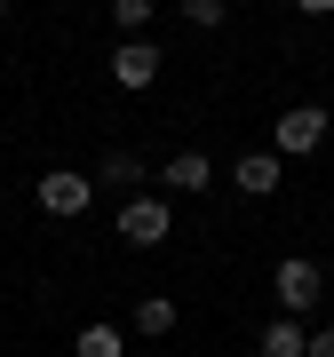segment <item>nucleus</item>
Returning <instances> with one entry per match:
<instances>
[{"label":"nucleus","instance_id":"f257e3e1","mask_svg":"<svg viewBox=\"0 0 334 357\" xmlns=\"http://www.w3.org/2000/svg\"><path fill=\"white\" fill-rule=\"evenodd\" d=\"M270 286H279V310H286V318H303V310H319V294H326V270L310 262V255H286L279 270H270Z\"/></svg>","mask_w":334,"mask_h":357},{"label":"nucleus","instance_id":"f03ea898","mask_svg":"<svg viewBox=\"0 0 334 357\" xmlns=\"http://www.w3.org/2000/svg\"><path fill=\"white\" fill-rule=\"evenodd\" d=\"M88 206H96V175H72V167H48V175H40V215L72 222V215H88Z\"/></svg>","mask_w":334,"mask_h":357},{"label":"nucleus","instance_id":"7ed1b4c3","mask_svg":"<svg viewBox=\"0 0 334 357\" xmlns=\"http://www.w3.org/2000/svg\"><path fill=\"white\" fill-rule=\"evenodd\" d=\"M319 143H326V112H319V103L279 112V128H270V151H279V159H310Z\"/></svg>","mask_w":334,"mask_h":357},{"label":"nucleus","instance_id":"20e7f679","mask_svg":"<svg viewBox=\"0 0 334 357\" xmlns=\"http://www.w3.org/2000/svg\"><path fill=\"white\" fill-rule=\"evenodd\" d=\"M112 79H119V88H128V96H143V88H159V48H152V40H119V48H112Z\"/></svg>","mask_w":334,"mask_h":357},{"label":"nucleus","instance_id":"39448f33","mask_svg":"<svg viewBox=\"0 0 334 357\" xmlns=\"http://www.w3.org/2000/svg\"><path fill=\"white\" fill-rule=\"evenodd\" d=\"M167 230H175L167 222V199H128L119 206V238L128 246H167Z\"/></svg>","mask_w":334,"mask_h":357},{"label":"nucleus","instance_id":"423d86ee","mask_svg":"<svg viewBox=\"0 0 334 357\" xmlns=\"http://www.w3.org/2000/svg\"><path fill=\"white\" fill-rule=\"evenodd\" d=\"M159 183L175 199H199V191H215V167H207V151H175V159L159 167Z\"/></svg>","mask_w":334,"mask_h":357},{"label":"nucleus","instance_id":"0eeeda50","mask_svg":"<svg viewBox=\"0 0 334 357\" xmlns=\"http://www.w3.org/2000/svg\"><path fill=\"white\" fill-rule=\"evenodd\" d=\"M231 183H239L247 199H270V191L286 183V159H279V151H247V159L231 167Z\"/></svg>","mask_w":334,"mask_h":357},{"label":"nucleus","instance_id":"6e6552de","mask_svg":"<svg viewBox=\"0 0 334 357\" xmlns=\"http://www.w3.org/2000/svg\"><path fill=\"white\" fill-rule=\"evenodd\" d=\"M303 349H310L303 318H270V326L255 333V357H303Z\"/></svg>","mask_w":334,"mask_h":357},{"label":"nucleus","instance_id":"1a4fd4ad","mask_svg":"<svg viewBox=\"0 0 334 357\" xmlns=\"http://www.w3.org/2000/svg\"><path fill=\"white\" fill-rule=\"evenodd\" d=\"M119 349H128V333H119L112 318H96V326L72 333V357H119Z\"/></svg>","mask_w":334,"mask_h":357},{"label":"nucleus","instance_id":"9d476101","mask_svg":"<svg viewBox=\"0 0 334 357\" xmlns=\"http://www.w3.org/2000/svg\"><path fill=\"white\" fill-rule=\"evenodd\" d=\"M136 333H152V342L175 333V302H167V294H143V302H136Z\"/></svg>","mask_w":334,"mask_h":357},{"label":"nucleus","instance_id":"9b49d317","mask_svg":"<svg viewBox=\"0 0 334 357\" xmlns=\"http://www.w3.org/2000/svg\"><path fill=\"white\" fill-rule=\"evenodd\" d=\"M96 183H143V159H136V151H103Z\"/></svg>","mask_w":334,"mask_h":357},{"label":"nucleus","instance_id":"f8f14e48","mask_svg":"<svg viewBox=\"0 0 334 357\" xmlns=\"http://www.w3.org/2000/svg\"><path fill=\"white\" fill-rule=\"evenodd\" d=\"M183 16H191V24H199V32H215V24H223V16H231V0H183Z\"/></svg>","mask_w":334,"mask_h":357},{"label":"nucleus","instance_id":"ddd939ff","mask_svg":"<svg viewBox=\"0 0 334 357\" xmlns=\"http://www.w3.org/2000/svg\"><path fill=\"white\" fill-rule=\"evenodd\" d=\"M112 24L119 32H143V24H152V0H112Z\"/></svg>","mask_w":334,"mask_h":357},{"label":"nucleus","instance_id":"4468645a","mask_svg":"<svg viewBox=\"0 0 334 357\" xmlns=\"http://www.w3.org/2000/svg\"><path fill=\"white\" fill-rule=\"evenodd\" d=\"M303 357H334V326H326V333H310V349H303Z\"/></svg>","mask_w":334,"mask_h":357},{"label":"nucleus","instance_id":"2eb2a0df","mask_svg":"<svg viewBox=\"0 0 334 357\" xmlns=\"http://www.w3.org/2000/svg\"><path fill=\"white\" fill-rule=\"evenodd\" d=\"M295 8H303V16H334V0H295Z\"/></svg>","mask_w":334,"mask_h":357},{"label":"nucleus","instance_id":"dca6fc26","mask_svg":"<svg viewBox=\"0 0 334 357\" xmlns=\"http://www.w3.org/2000/svg\"><path fill=\"white\" fill-rule=\"evenodd\" d=\"M0 16H8V0H0Z\"/></svg>","mask_w":334,"mask_h":357}]
</instances>
